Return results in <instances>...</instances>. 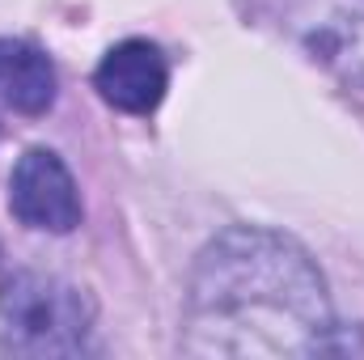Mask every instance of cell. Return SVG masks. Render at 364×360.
<instances>
[{"label": "cell", "mask_w": 364, "mask_h": 360, "mask_svg": "<svg viewBox=\"0 0 364 360\" xmlns=\"http://www.w3.org/2000/svg\"><path fill=\"white\" fill-rule=\"evenodd\" d=\"M9 212L38 233H73L81 225V195L64 157L51 149H26L9 174Z\"/></svg>", "instance_id": "obj_3"}, {"label": "cell", "mask_w": 364, "mask_h": 360, "mask_svg": "<svg viewBox=\"0 0 364 360\" xmlns=\"http://www.w3.org/2000/svg\"><path fill=\"white\" fill-rule=\"evenodd\" d=\"M93 331V301L68 280L17 271L0 284L4 356H77Z\"/></svg>", "instance_id": "obj_2"}, {"label": "cell", "mask_w": 364, "mask_h": 360, "mask_svg": "<svg viewBox=\"0 0 364 360\" xmlns=\"http://www.w3.org/2000/svg\"><path fill=\"white\" fill-rule=\"evenodd\" d=\"M305 47L314 51V60H322L339 81L360 85L364 90V9L339 13L326 26H318Z\"/></svg>", "instance_id": "obj_6"}, {"label": "cell", "mask_w": 364, "mask_h": 360, "mask_svg": "<svg viewBox=\"0 0 364 360\" xmlns=\"http://www.w3.org/2000/svg\"><path fill=\"white\" fill-rule=\"evenodd\" d=\"M55 64L21 38H0V106L13 115H43L55 102Z\"/></svg>", "instance_id": "obj_5"}, {"label": "cell", "mask_w": 364, "mask_h": 360, "mask_svg": "<svg viewBox=\"0 0 364 360\" xmlns=\"http://www.w3.org/2000/svg\"><path fill=\"white\" fill-rule=\"evenodd\" d=\"M93 85L123 115H153L166 97L170 68H166V55L153 43L127 38V43H119L102 55V64L93 73Z\"/></svg>", "instance_id": "obj_4"}, {"label": "cell", "mask_w": 364, "mask_h": 360, "mask_svg": "<svg viewBox=\"0 0 364 360\" xmlns=\"http://www.w3.org/2000/svg\"><path fill=\"white\" fill-rule=\"evenodd\" d=\"M318 263L284 233L233 225L191 271L182 348L191 356H322L339 352Z\"/></svg>", "instance_id": "obj_1"}]
</instances>
